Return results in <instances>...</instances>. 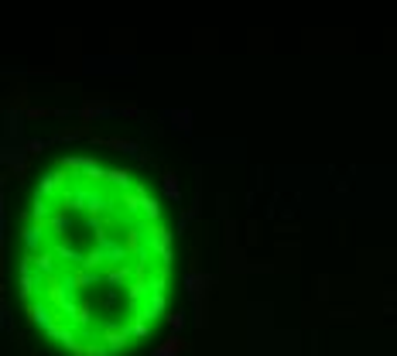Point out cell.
Here are the masks:
<instances>
[{
	"label": "cell",
	"instance_id": "obj_1",
	"mask_svg": "<svg viewBox=\"0 0 397 356\" xmlns=\"http://www.w3.org/2000/svg\"><path fill=\"white\" fill-rule=\"evenodd\" d=\"M127 329H130V339H141L151 332V322H144V318H127Z\"/></svg>",
	"mask_w": 397,
	"mask_h": 356
}]
</instances>
